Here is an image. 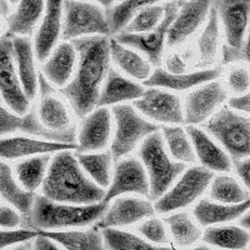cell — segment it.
Masks as SVG:
<instances>
[{
	"label": "cell",
	"mask_w": 250,
	"mask_h": 250,
	"mask_svg": "<svg viewBox=\"0 0 250 250\" xmlns=\"http://www.w3.org/2000/svg\"><path fill=\"white\" fill-rule=\"evenodd\" d=\"M71 43L77 50V71L60 93L78 117L84 118L98 105L100 89L110 69V40L106 35H89Z\"/></svg>",
	"instance_id": "obj_1"
},
{
	"label": "cell",
	"mask_w": 250,
	"mask_h": 250,
	"mask_svg": "<svg viewBox=\"0 0 250 250\" xmlns=\"http://www.w3.org/2000/svg\"><path fill=\"white\" fill-rule=\"evenodd\" d=\"M43 195L59 203L88 205L104 200L105 191L86 176L70 150L58 151L43 182Z\"/></svg>",
	"instance_id": "obj_2"
},
{
	"label": "cell",
	"mask_w": 250,
	"mask_h": 250,
	"mask_svg": "<svg viewBox=\"0 0 250 250\" xmlns=\"http://www.w3.org/2000/svg\"><path fill=\"white\" fill-rule=\"evenodd\" d=\"M106 209L108 203L105 202L88 205L69 204L54 202L44 195H35L30 211L21 216V225L37 231L85 227L98 222Z\"/></svg>",
	"instance_id": "obj_3"
},
{
	"label": "cell",
	"mask_w": 250,
	"mask_h": 250,
	"mask_svg": "<svg viewBox=\"0 0 250 250\" xmlns=\"http://www.w3.org/2000/svg\"><path fill=\"white\" fill-rule=\"evenodd\" d=\"M139 155L149 179V198L156 200L174 184L185 170L184 163L176 162L165 149L163 135L154 131L145 138Z\"/></svg>",
	"instance_id": "obj_4"
},
{
	"label": "cell",
	"mask_w": 250,
	"mask_h": 250,
	"mask_svg": "<svg viewBox=\"0 0 250 250\" xmlns=\"http://www.w3.org/2000/svg\"><path fill=\"white\" fill-rule=\"evenodd\" d=\"M204 128L224 146L234 160L250 156V119L223 108L205 123Z\"/></svg>",
	"instance_id": "obj_5"
},
{
	"label": "cell",
	"mask_w": 250,
	"mask_h": 250,
	"mask_svg": "<svg viewBox=\"0 0 250 250\" xmlns=\"http://www.w3.org/2000/svg\"><path fill=\"white\" fill-rule=\"evenodd\" d=\"M62 29L65 40L89 35H110L106 13L100 5L82 0L62 1Z\"/></svg>",
	"instance_id": "obj_6"
},
{
	"label": "cell",
	"mask_w": 250,
	"mask_h": 250,
	"mask_svg": "<svg viewBox=\"0 0 250 250\" xmlns=\"http://www.w3.org/2000/svg\"><path fill=\"white\" fill-rule=\"evenodd\" d=\"M213 179V171L204 167H191L183 171L175 184L171 185L154 205L159 214H168L189 207L203 195Z\"/></svg>",
	"instance_id": "obj_7"
},
{
	"label": "cell",
	"mask_w": 250,
	"mask_h": 250,
	"mask_svg": "<svg viewBox=\"0 0 250 250\" xmlns=\"http://www.w3.org/2000/svg\"><path fill=\"white\" fill-rule=\"evenodd\" d=\"M113 115L115 119V135L111 142L110 151L115 159L129 154L143 138L159 130L158 125L140 117L131 105L123 104L114 106Z\"/></svg>",
	"instance_id": "obj_8"
},
{
	"label": "cell",
	"mask_w": 250,
	"mask_h": 250,
	"mask_svg": "<svg viewBox=\"0 0 250 250\" xmlns=\"http://www.w3.org/2000/svg\"><path fill=\"white\" fill-rule=\"evenodd\" d=\"M180 0H171L164 4V17L153 30L146 33H125L122 31L117 34L115 39L123 45L138 49L145 54L149 62L154 65L159 66L162 64L163 50H164L165 40L168 35L171 21L175 18L179 9Z\"/></svg>",
	"instance_id": "obj_9"
},
{
	"label": "cell",
	"mask_w": 250,
	"mask_h": 250,
	"mask_svg": "<svg viewBox=\"0 0 250 250\" xmlns=\"http://www.w3.org/2000/svg\"><path fill=\"white\" fill-rule=\"evenodd\" d=\"M0 95L14 113L19 115L28 113L30 99L20 84L10 34L0 38Z\"/></svg>",
	"instance_id": "obj_10"
},
{
	"label": "cell",
	"mask_w": 250,
	"mask_h": 250,
	"mask_svg": "<svg viewBox=\"0 0 250 250\" xmlns=\"http://www.w3.org/2000/svg\"><path fill=\"white\" fill-rule=\"evenodd\" d=\"M15 131H21V133L29 134L31 137L53 140V142L75 143V139H77L74 126H70L62 131L51 130L42 124L34 109H31L30 111L24 114L23 117H20L19 114L12 113L0 105V137L13 134Z\"/></svg>",
	"instance_id": "obj_11"
},
{
	"label": "cell",
	"mask_w": 250,
	"mask_h": 250,
	"mask_svg": "<svg viewBox=\"0 0 250 250\" xmlns=\"http://www.w3.org/2000/svg\"><path fill=\"white\" fill-rule=\"evenodd\" d=\"M134 108L143 115L162 124H182L184 123V111L179 97L169 91L155 89L145 90L139 99L134 100Z\"/></svg>",
	"instance_id": "obj_12"
},
{
	"label": "cell",
	"mask_w": 250,
	"mask_h": 250,
	"mask_svg": "<svg viewBox=\"0 0 250 250\" xmlns=\"http://www.w3.org/2000/svg\"><path fill=\"white\" fill-rule=\"evenodd\" d=\"M123 194L149 195V179L144 165L137 158H128L115 165L113 180L103 202L109 203Z\"/></svg>",
	"instance_id": "obj_13"
},
{
	"label": "cell",
	"mask_w": 250,
	"mask_h": 250,
	"mask_svg": "<svg viewBox=\"0 0 250 250\" xmlns=\"http://www.w3.org/2000/svg\"><path fill=\"white\" fill-rule=\"evenodd\" d=\"M224 26L228 45L240 49L250 23V0H211Z\"/></svg>",
	"instance_id": "obj_14"
},
{
	"label": "cell",
	"mask_w": 250,
	"mask_h": 250,
	"mask_svg": "<svg viewBox=\"0 0 250 250\" xmlns=\"http://www.w3.org/2000/svg\"><path fill=\"white\" fill-rule=\"evenodd\" d=\"M211 0H180L179 9L167 35L170 46L182 44L200 28L209 15Z\"/></svg>",
	"instance_id": "obj_15"
},
{
	"label": "cell",
	"mask_w": 250,
	"mask_h": 250,
	"mask_svg": "<svg viewBox=\"0 0 250 250\" xmlns=\"http://www.w3.org/2000/svg\"><path fill=\"white\" fill-rule=\"evenodd\" d=\"M227 99V91L218 82L204 83L185 99L184 123L195 125L204 123Z\"/></svg>",
	"instance_id": "obj_16"
},
{
	"label": "cell",
	"mask_w": 250,
	"mask_h": 250,
	"mask_svg": "<svg viewBox=\"0 0 250 250\" xmlns=\"http://www.w3.org/2000/svg\"><path fill=\"white\" fill-rule=\"evenodd\" d=\"M154 207L146 200L138 199L133 196L114 198V202L99 219L98 228L128 227L135 224L144 218L154 215Z\"/></svg>",
	"instance_id": "obj_17"
},
{
	"label": "cell",
	"mask_w": 250,
	"mask_h": 250,
	"mask_svg": "<svg viewBox=\"0 0 250 250\" xmlns=\"http://www.w3.org/2000/svg\"><path fill=\"white\" fill-rule=\"evenodd\" d=\"M75 143H62L53 140H40L26 137L0 138V158L18 159L39 154L58 153L62 150H77Z\"/></svg>",
	"instance_id": "obj_18"
},
{
	"label": "cell",
	"mask_w": 250,
	"mask_h": 250,
	"mask_svg": "<svg viewBox=\"0 0 250 250\" xmlns=\"http://www.w3.org/2000/svg\"><path fill=\"white\" fill-rule=\"evenodd\" d=\"M111 117L105 106H100L83 120L78 137V153L100 150L105 148L110 138Z\"/></svg>",
	"instance_id": "obj_19"
},
{
	"label": "cell",
	"mask_w": 250,
	"mask_h": 250,
	"mask_svg": "<svg viewBox=\"0 0 250 250\" xmlns=\"http://www.w3.org/2000/svg\"><path fill=\"white\" fill-rule=\"evenodd\" d=\"M62 1L46 0L43 21L35 37V54L39 62H45L54 49L62 28Z\"/></svg>",
	"instance_id": "obj_20"
},
{
	"label": "cell",
	"mask_w": 250,
	"mask_h": 250,
	"mask_svg": "<svg viewBox=\"0 0 250 250\" xmlns=\"http://www.w3.org/2000/svg\"><path fill=\"white\" fill-rule=\"evenodd\" d=\"M38 89L40 91L39 120L44 126L51 130H65L70 128V117L65 105L55 97L54 88L50 82L39 74L38 77Z\"/></svg>",
	"instance_id": "obj_21"
},
{
	"label": "cell",
	"mask_w": 250,
	"mask_h": 250,
	"mask_svg": "<svg viewBox=\"0 0 250 250\" xmlns=\"http://www.w3.org/2000/svg\"><path fill=\"white\" fill-rule=\"evenodd\" d=\"M187 133L190 138L195 155L204 168L220 173H227L230 170L231 160L229 155L208 137L202 129L189 125Z\"/></svg>",
	"instance_id": "obj_22"
},
{
	"label": "cell",
	"mask_w": 250,
	"mask_h": 250,
	"mask_svg": "<svg viewBox=\"0 0 250 250\" xmlns=\"http://www.w3.org/2000/svg\"><path fill=\"white\" fill-rule=\"evenodd\" d=\"M222 69H204V70L184 73V74H171L164 69L156 68L148 79L144 80V85L154 88H167L171 90H187L196 85L211 82L220 75Z\"/></svg>",
	"instance_id": "obj_23"
},
{
	"label": "cell",
	"mask_w": 250,
	"mask_h": 250,
	"mask_svg": "<svg viewBox=\"0 0 250 250\" xmlns=\"http://www.w3.org/2000/svg\"><path fill=\"white\" fill-rule=\"evenodd\" d=\"M13 49H14V59L17 64L18 75L20 84L25 91L29 99H34L38 90V73L35 69L34 51L29 38L14 37L13 38Z\"/></svg>",
	"instance_id": "obj_24"
},
{
	"label": "cell",
	"mask_w": 250,
	"mask_h": 250,
	"mask_svg": "<svg viewBox=\"0 0 250 250\" xmlns=\"http://www.w3.org/2000/svg\"><path fill=\"white\" fill-rule=\"evenodd\" d=\"M77 62V50L73 43H62L43 65V74L51 84L64 86L73 75Z\"/></svg>",
	"instance_id": "obj_25"
},
{
	"label": "cell",
	"mask_w": 250,
	"mask_h": 250,
	"mask_svg": "<svg viewBox=\"0 0 250 250\" xmlns=\"http://www.w3.org/2000/svg\"><path fill=\"white\" fill-rule=\"evenodd\" d=\"M250 209V198L239 204L213 203L208 199L200 200L194 208V218L204 227L231 222L244 215Z\"/></svg>",
	"instance_id": "obj_26"
},
{
	"label": "cell",
	"mask_w": 250,
	"mask_h": 250,
	"mask_svg": "<svg viewBox=\"0 0 250 250\" xmlns=\"http://www.w3.org/2000/svg\"><path fill=\"white\" fill-rule=\"evenodd\" d=\"M144 91L145 88L143 85L122 77L113 69H109L105 84L100 90L98 106L113 105L126 100L139 99Z\"/></svg>",
	"instance_id": "obj_27"
},
{
	"label": "cell",
	"mask_w": 250,
	"mask_h": 250,
	"mask_svg": "<svg viewBox=\"0 0 250 250\" xmlns=\"http://www.w3.org/2000/svg\"><path fill=\"white\" fill-rule=\"evenodd\" d=\"M45 4L46 0H18L15 12L6 17L10 34L30 35L44 15Z\"/></svg>",
	"instance_id": "obj_28"
},
{
	"label": "cell",
	"mask_w": 250,
	"mask_h": 250,
	"mask_svg": "<svg viewBox=\"0 0 250 250\" xmlns=\"http://www.w3.org/2000/svg\"><path fill=\"white\" fill-rule=\"evenodd\" d=\"M0 196L23 215L30 211L35 199L33 191L26 190L25 188L18 184L12 169L6 163H0Z\"/></svg>",
	"instance_id": "obj_29"
},
{
	"label": "cell",
	"mask_w": 250,
	"mask_h": 250,
	"mask_svg": "<svg viewBox=\"0 0 250 250\" xmlns=\"http://www.w3.org/2000/svg\"><path fill=\"white\" fill-rule=\"evenodd\" d=\"M110 58L122 70L135 79L145 80L151 74L149 62L134 50L125 48L117 39L110 40Z\"/></svg>",
	"instance_id": "obj_30"
},
{
	"label": "cell",
	"mask_w": 250,
	"mask_h": 250,
	"mask_svg": "<svg viewBox=\"0 0 250 250\" xmlns=\"http://www.w3.org/2000/svg\"><path fill=\"white\" fill-rule=\"evenodd\" d=\"M45 235L62 245L65 249L70 250H100L104 249V239L102 233L98 230V227L90 230L79 231H49L43 230Z\"/></svg>",
	"instance_id": "obj_31"
},
{
	"label": "cell",
	"mask_w": 250,
	"mask_h": 250,
	"mask_svg": "<svg viewBox=\"0 0 250 250\" xmlns=\"http://www.w3.org/2000/svg\"><path fill=\"white\" fill-rule=\"evenodd\" d=\"M203 240L223 249H244L249 245L250 234L239 227H211L205 230Z\"/></svg>",
	"instance_id": "obj_32"
},
{
	"label": "cell",
	"mask_w": 250,
	"mask_h": 250,
	"mask_svg": "<svg viewBox=\"0 0 250 250\" xmlns=\"http://www.w3.org/2000/svg\"><path fill=\"white\" fill-rule=\"evenodd\" d=\"M77 159L83 170L99 187L106 188L110 184V167L113 160L111 151L103 153H78Z\"/></svg>",
	"instance_id": "obj_33"
},
{
	"label": "cell",
	"mask_w": 250,
	"mask_h": 250,
	"mask_svg": "<svg viewBox=\"0 0 250 250\" xmlns=\"http://www.w3.org/2000/svg\"><path fill=\"white\" fill-rule=\"evenodd\" d=\"M162 131L163 139L174 160L184 164L195 162L196 155L193 144L184 129L180 126H163Z\"/></svg>",
	"instance_id": "obj_34"
},
{
	"label": "cell",
	"mask_w": 250,
	"mask_h": 250,
	"mask_svg": "<svg viewBox=\"0 0 250 250\" xmlns=\"http://www.w3.org/2000/svg\"><path fill=\"white\" fill-rule=\"evenodd\" d=\"M49 162H50V156L42 154L40 156H33L18 163L15 167V173L21 187L29 191L37 190L43 184Z\"/></svg>",
	"instance_id": "obj_35"
},
{
	"label": "cell",
	"mask_w": 250,
	"mask_h": 250,
	"mask_svg": "<svg viewBox=\"0 0 250 250\" xmlns=\"http://www.w3.org/2000/svg\"><path fill=\"white\" fill-rule=\"evenodd\" d=\"M164 222L178 247L185 248L195 244L202 236L200 228L187 213H174L165 218Z\"/></svg>",
	"instance_id": "obj_36"
},
{
	"label": "cell",
	"mask_w": 250,
	"mask_h": 250,
	"mask_svg": "<svg viewBox=\"0 0 250 250\" xmlns=\"http://www.w3.org/2000/svg\"><path fill=\"white\" fill-rule=\"evenodd\" d=\"M162 1V0H120V3L108 9L109 29L110 34H119L128 25L131 18L145 6Z\"/></svg>",
	"instance_id": "obj_37"
},
{
	"label": "cell",
	"mask_w": 250,
	"mask_h": 250,
	"mask_svg": "<svg viewBox=\"0 0 250 250\" xmlns=\"http://www.w3.org/2000/svg\"><path fill=\"white\" fill-rule=\"evenodd\" d=\"M219 46V17L211 6L208 15V23L198 42L199 48V65L205 66L214 62Z\"/></svg>",
	"instance_id": "obj_38"
},
{
	"label": "cell",
	"mask_w": 250,
	"mask_h": 250,
	"mask_svg": "<svg viewBox=\"0 0 250 250\" xmlns=\"http://www.w3.org/2000/svg\"><path fill=\"white\" fill-rule=\"evenodd\" d=\"M102 235L104 239V247L114 250H154L159 247L148 243L143 238L129 231L119 230L117 228H102Z\"/></svg>",
	"instance_id": "obj_39"
},
{
	"label": "cell",
	"mask_w": 250,
	"mask_h": 250,
	"mask_svg": "<svg viewBox=\"0 0 250 250\" xmlns=\"http://www.w3.org/2000/svg\"><path fill=\"white\" fill-rule=\"evenodd\" d=\"M211 199L224 204H239L250 198L243 187L234 178L228 175H220L215 178L210 188Z\"/></svg>",
	"instance_id": "obj_40"
},
{
	"label": "cell",
	"mask_w": 250,
	"mask_h": 250,
	"mask_svg": "<svg viewBox=\"0 0 250 250\" xmlns=\"http://www.w3.org/2000/svg\"><path fill=\"white\" fill-rule=\"evenodd\" d=\"M164 17V4H151L145 6L131 18L125 26V33H146L155 28Z\"/></svg>",
	"instance_id": "obj_41"
},
{
	"label": "cell",
	"mask_w": 250,
	"mask_h": 250,
	"mask_svg": "<svg viewBox=\"0 0 250 250\" xmlns=\"http://www.w3.org/2000/svg\"><path fill=\"white\" fill-rule=\"evenodd\" d=\"M139 233L151 244H167L169 242L168 230L159 219L151 218L139 225Z\"/></svg>",
	"instance_id": "obj_42"
},
{
	"label": "cell",
	"mask_w": 250,
	"mask_h": 250,
	"mask_svg": "<svg viewBox=\"0 0 250 250\" xmlns=\"http://www.w3.org/2000/svg\"><path fill=\"white\" fill-rule=\"evenodd\" d=\"M38 234L37 230L30 229H21V230H0V249L9 247V245L19 244L29 239H33Z\"/></svg>",
	"instance_id": "obj_43"
},
{
	"label": "cell",
	"mask_w": 250,
	"mask_h": 250,
	"mask_svg": "<svg viewBox=\"0 0 250 250\" xmlns=\"http://www.w3.org/2000/svg\"><path fill=\"white\" fill-rule=\"evenodd\" d=\"M228 83L231 90L238 94L245 93L250 88V74L244 68H236L230 71L228 77Z\"/></svg>",
	"instance_id": "obj_44"
},
{
	"label": "cell",
	"mask_w": 250,
	"mask_h": 250,
	"mask_svg": "<svg viewBox=\"0 0 250 250\" xmlns=\"http://www.w3.org/2000/svg\"><path fill=\"white\" fill-rule=\"evenodd\" d=\"M21 224V215L10 207H0V227L13 229Z\"/></svg>",
	"instance_id": "obj_45"
},
{
	"label": "cell",
	"mask_w": 250,
	"mask_h": 250,
	"mask_svg": "<svg viewBox=\"0 0 250 250\" xmlns=\"http://www.w3.org/2000/svg\"><path fill=\"white\" fill-rule=\"evenodd\" d=\"M234 165H235V170L238 173L239 178L243 180L245 187L250 190V156L234 160Z\"/></svg>",
	"instance_id": "obj_46"
},
{
	"label": "cell",
	"mask_w": 250,
	"mask_h": 250,
	"mask_svg": "<svg viewBox=\"0 0 250 250\" xmlns=\"http://www.w3.org/2000/svg\"><path fill=\"white\" fill-rule=\"evenodd\" d=\"M33 242V249H38V250H58L59 248L57 247V242L53 240L51 238H49L48 235H45L42 231H38L37 235L34 238L31 239Z\"/></svg>",
	"instance_id": "obj_47"
},
{
	"label": "cell",
	"mask_w": 250,
	"mask_h": 250,
	"mask_svg": "<svg viewBox=\"0 0 250 250\" xmlns=\"http://www.w3.org/2000/svg\"><path fill=\"white\" fill-rule=\"evenodd\" d=\"M167 65V71L171 74H184L187 73V62H184L179 54H173L165 62Z\"/></svg>",
	"instance_id": "obj_48"
},
{
	"label": "cell",
	"mask_w": 250,
	"mask_h": 250,
	"mask_svg": "<svg viewBox=\"0 0 250 250\" xmlns=\"http://www.w3.org/2000/svg\"><path fill=\"white\" fill-rule=\"evenodd\" d=\"M230 108L235 109L244 113H250V91L249 93L240 95V97H234L229 100Z\"/></svg>",
	"instance_id": "obj_49"
},
{
	"label": "cell",
	"mask_w": 250,
	"mask_h": 250,
	"mask_svg": "<svg viewBox=\"0 0 250 250\" xmlns=\"http://www.w3.org/2000/svg\"><path fill=\"white\" fill-rule=\"evenodd\" d=\"M238 62L239 60H245L250 64V23L248 26V35L247 39L244 40L242 48L238 49Z\"/></svg>",
	"instance_id": "obj_50"
},
{
	"label": "cell",
	"mask_w": 250,
	"mask_h": 250,
	"mask_svg": "<svg viewBox=\"0 0 250 250\" xmlns=\"http://www.w3.org/2000/svg\"><path fill=\"white\" fill-rule=\"evenodd\" d=\"M10 13V5H9V0H0V14L4 17H8Z\"/></svg>",
	"instance_id": "obj_51"
},
{
	"label": "cell",
	"mask_w": 250,
	"mask_h": 250,
	"mask_svg": "<svg viewBox=\"0 0 250 250\" xmlns=\"http://www.w3.org/2000/svg\"><path fill=\"white\" fill-rule=\"evenodd\" d=\"M95 3L99 4V5L104 6V8L109 9L110 6L114 5V3H115V0H94Z\"/></svg>",
	"instance_id": "obj_52"
},
{
	"label": "cell",
	"mask_w": 250,
	"mask_h": 250,
	"mask_svg": "<svg viewBox=\"0 0 250 250\" xmlns=\"http://www.w3.org/2000/svg\"><path fill=\"white\" fill-rule=\"evenodd\" d=\"M240 225H243L247 229H250V211L243 216L242 220H240Z\"/></svg>",
	"instance_id": "obj_53"
},
{
	"label": "cell",
	"mask_w": 250,
	"mask_h": 250,
	"mask_svg": "<svg viewBox=\"0 0 250 250\" xmlns=\"http://www.w3.org/2000/svg\"><path fill=\"white\" fill-rule=\"evenodd\" d=\"M9 3H12V4H17V3H18V0H9Z\"/></svg>",
	"instance_id": "obj_54"
},
{
	"label": "cell",
	"mask_w": 250,
	"mask_h": 250,
	"mask_svg": "<svg viewBox=\"0 0 250 250\" xmlns=\"http://www.w3.org/2000/svg\"><path fill=\"white\" fill-rule=\"evenodd\" d=\"M0 100H1V95H0Z\"/></svg>",
	"instance_id": "obj_55"
},
{
	"label": "cell",
	"mask_w": 250,
	"mask_h": 250,
	"mask_svg": "<svg viewBox=\"0 0 250 250\" xmlns=\"http://www.w3.org/2000/svg\"><path fill=\"white\" fill-rule=\"evenodd\" d=\"M249 248H250V242H249Z\"/></svg>",
	"instance_id": "obj_56"
}]
</instances>
